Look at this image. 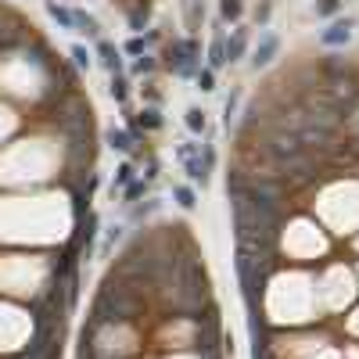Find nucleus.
Segmentation results:
<instances>
[{
    "label": "nucleus",
    "mask_w": 359,
    "mask_h": 359,
    "mask_svg": "<svg viewBox=\"0 0 359 359\" xmlns=\"http://www.w3.org/2000/svg\"><path fill=\"white\" fill-rule=\"evenodd\" d=\"M201 54V47H198V40H173L165 47V65L173 69L176 76H194L198 72V58Z\"/></svg>",
    "instance_id": "f257e3e1"
},
{
    "label": "nucleus",
    "mask_w": 359,
    "mask_h": 359,
    "mask_svg": "<svg viewBox=\"0 0 359 359\" xmlns=\"http://www.w3.org/2000/svg\"><path fill=\"white\" fill-rule=\"evenodd\" d=\"M176 162L183 165V173L194 183H201V187L209 183V173H205V165H201V144H191V140H187V144H176Z\"/></svg>",
    "instance_id": "f03ea898"
},
{
    "label": "nucleus",
    "mask_w": 359,
    "mask_h": 359,
    "mask_svg": "<svg viewBox=\"0 0 359 359\" xmlns=\"http://www.w3.org/2000/svg\"><path fill=\"white\" fill-rule=\"evenodd\" d=\"M352 19H338L334 25H327L323 33H320V43L323 47H345L349 40H352Z\"/></svg>",
    "instance_id": "7ed1b4c3"
},
{
    "label": "nucleus",
    "mask_w": 359,
    "mask_h": 359,
    "mask_svg": "<svg viewBox=\"0 0 359 359\" xmlns=\"http://www.w3.org/2000/svg\"><path fill=\"white\" fill-rule=\"evenodd\" d=\"M277 51H280V40L273 33H262V40L255 43V51H252V69H266L270 61L277 58Z\"/></svg>",
    "instance_id": "20e7f679"
},
{
    "label": "nucleus",
    "mask_w": 359,
    "mask_h": 359,
    "mask_svg": "<svg viewBox=\"0 0 359 359\" xmlns=\"http://www.w3.org/2000/svg\"><path fill=\"white\" fill-rule=\"evenodd\" d=\"M180 11H183L187 33H198L205 25V0H180Z\"/></svg>",
    "instance_id": "39448f33"
},
{
    "label": "nucleus",
    "mask_w": 359,
    "mask_h": 359,
    "mask_svg": "<svg viewBox=\"0 0 359 359\" xmlns=\"http://www.w3.org/2000/svg\"><path fill=\"white\" fill-rule=\"evenodd\" d=\"M248 51V29H233L230 40H227V65H233V61H241Z\"/></svg>",
    "instance_id": "423d86ee"
},
{
    "label": "nucleus",
    "mask_w": 359,
    "mask_h": 359,
    "mask_svg": "<svg viewBox=\"0 0 359 359\" xmlns=\"http://www.w3.org/2000/svg\"><path fill=\"white\" fill-rule=\"evenodd\" d=\"M97 54H101V65H104L108 72H112V76H119V72H122V58H119V51H115V47L108 43V40H101V43H97Z\"/></svg>",
    "instance_id": "0eeeda50"
},
{
    "label": "nucleus",
    "mask_w": 359,
    "mask_h": 359,
    "mask_svg": "<svg viewBox=\"0 0 359 359\" xmlns=\"http://www.w3.org/2000/svg\"><path fill=\"white\" fill-rule=\"evenodd\" d=\"M223 65H227V36L216 33V40L209 47V69L216 72V69H223Z\"/></svg>",
    "instance_id": "6e6552de"
},
{
    "label": "nucleus",
    "mask_w": 359,
    "mask_h": 359,
    "mask_svg": "<svg viewBox=\"0 0 359 359\" xmlns=\"http://www.w3.org/2000/svg\"><path fill=\"white\" fill-rule=\"evenodd\" d=\"M72 22H76V29H80V33H86V36H101V25H97V19H93V14H86V11H72Z\"/></svg>",
    "instance_id": "1a4fd4ad"
},
{
    "label": "nucleus",
    "mask_w": 359,
    "mask_h": 359,
    "mask_svg": "<svg viewBox=\"0 0 359 359\" xmlns=\"http://www.w3.org/2000/svg\"><path fill=\"white\" fill-rule=\"evenodd\" d=\"M108 144H112L115 151H130L133 144H140V140H137L133 133H126V130H115V126H112V130H108Z\"/></svg>",
    "instance_id": "9d476101"
},
{
    "label": "nucleus",
    "mask_w": 359,
    "mask_h": 359,
    "mask_svg": "<svg viewBox=\"0 0 359 359\" xmlns=\"http://www.w3.org/2000/svg\"><path fill=\"white\" fill-rule=\"evenodd\" d=\"M47 11H51V19H54L61 29H76V22H72V11H69V8H61L58 0H47Z\"/></svg>",
    "instance_id": "9b49d317"
},
{
    "label": "nucleus",
    "mask_w": 359,
    "mask_h": 359,
    "mask_svg": "<svg viewBox=\"0 0 359 359\" xmlns=\"http://www.w3.org/2000/svg\"><path fill=\"white\" fill-rule=\"evenodd\" d=\"M148 187H151V180H130L126 191H122V205H137V198L148 194Z\"/></svg>",
    "instance_id": "f8f14e48"
},
{
    "label": "nucleus",
    "mask_w": 359,
    "mask_h": 359,
    "mask_svg": "<svg viewBox=\"0 0 359 359\" xmlns=\"http://www.w3.org/2000/svg\"><path fill=\"white\" fill-rule=\"evenodd\" d=\"M183 122H187V130L198 133V137L209 130V119H205V112H201V108H187V119H183Z\"/></svg>",
    "instance_id": "ddd939ff"
},
{
    "label": "nucleus",
    "mask_w": 359,
    "mask_h": 359,
    "mask_svg": "<svg viewBox=\"0 0 359 359\" xmlns=\"http://www.w3.org/2000/svg\"><path fill=\"white\" fill-rule=\"evenodd\" d=\"M220 14H223V22H241L244 0H220Z\"/></svg>",
    "instance_id": "4468645a"
},
{
    "label": "nucleus",
    "mask_w": 359,
    "mask_h": 359,
    "mask_svg": "<svg viewBox=\"0 0 359 359\" xmlns=\"http://www.w3.org/2000/svg\"><path fill=\"white\" fill-rule=\"evenodd\" d=\"M137 119H140V126H144V130H162V115H159V108H154V104L151 108H140Z\"/></svg>",
    "instance_id": "2eb2a0df"
},
{
    "label": "nucleus",
    "mask_w": 359,
    "mask_h": 359,
    "mask_svg": "<svg viewBox=\"0 0 359 359\" xmlns=\"http://www.w3.org/2000/svg\"><path fill=\"white\" fill-rule=\"evenodd\" d=\"M148 14H151V8L144 4V0H140V4L130 11V29H133V33H140V29L148 25Z\"/></svg>",
    "instance_id": "dca6fc26"
},
{
    "label": "nucleus",
    "mask_w": 359,
    "mask_h": 359,
    "mask_svg": "<svg viewBox=\"0 0 359 359\" xmlns=\"http://www.w3.org/2000/svg\"><path fill=\"white\" fill-rule=\"evenodd\" d=\"M173 198H176L180 209H194V205H198V201H194V191H191V187H183V183L173 187Z\"/></svg>",
    "instance_id": "f3484780"
},
{
    "label": "nucleus",
    "mask_w": 359,
    "mask_h": 359,
    "mask_svg": "<svg viewBox=\"0 0 359 359\" xmlns=\"http://www.w3.org/2000/svg\"><path fill=\"white\" fill-rule=\"evenodd\" d=\"M108 93H112V97H115L119 104H122V101L130 97V83L122 80V72H119V76H112V86H108Z\"/></svg>",
    "instance_id": "a211bd4d"
},
{
    "label": "nucleus",
    "mask_w": 359,
    "mask_h": 359,
    "mask_svg": "<svg viewBox=\"0 0 359 359\" xmlns=\"http://www.w3.org/2000/svg\"><path fill=\"white\" fill-rule=\"evenodd\" d=\"M194 80H198V90H205V93H212L216 90V72L205 65V69H198L194 72Z\"/></svg>",
    "instance_id": "6ab92c4d"
},
{
    "label": "nucleus",
    "mask_w": 359,
    "mask_h": 359,
    "mask_svg": "<svg viewBox=\"0 0 359 359\" xmlns=\"http://www.w3.org/2000/svg\"><path fill=\"white\" fill-rule=\"evenodd\" d=\"M130 180H133V165H130V162H122V165L115 169V183H112V194H115V191H122V187H126Z\"/></svg>",
    "instance_id": "aec40b11"
},
{
    "label": "nucleus",
    "mask_w": 359,
    "mask_h": 359,
    "mask_svg": "<svg viewBox=\"0 0 359 359\" xmlns=\"http://www.w3.org/2000/svg\"><path fill=\"white\" fill-rule=\"evenodd\" d=\"M154 36H133V40H126V54H133V58H140L148 51V43H151Z\"/></svg>",
    "instance_id": "412c9836"
},
{
    "label": "nucleus",
    "mask_w": 359,
    "mask_h": 359,
    "mask_svg": "<svg viewBox=\"0 0 359 359\" xmlns=\"http://www.w3.org/2000/svg\"><path fill=\"white\" fill-rule=\"evenodd\" d=\"M341 11V0H316V14L320 19H331V14Z\"/></svg>",
    "instance_id": "4be33fe9"
},
{
    "label": "nucleus",
    "mask_w": 359,
    "mask_h": 359,
    "mask_svg": "<svg viewBox=\"0 0 359 359\" xmlns=\"http://www.w3.org/2000/svg\"><path fill=\"white\" fill-rule=\"evenodd\" d=\"M72 58H76V65H80V69H90V65H93V61H90V51H86L83 43L72 47Z\"/></svg>",
    "instance_id": "5701e85b"
},
{
    "label": "nucleus",
    "mask_w": 359,
    "mask_h": 359,
    "mask_svg": "<svg viewBox=\"0 0 359 359\" xmlns=\"http://www.w3.org/2000/svg\"><path fill=\"white\" fill-rule=\"evenodd\" d=\"M133 72H137V76H148V72H154V58H148V54H140V58L133 61Z\"/></svg>",
    "instance_id": "b1692460"
},
{
    "label": "nucleus",
    "mask_w": 359,
    "mask_h": 359,
    "mask_svg": "<svg viewBox=\"0 0 359 359\" xmlns=\"http://www.w3.org/2000/svg\"><path fill=\"white\" fill-rule=\"evenodd\" d=\"M119 238H122V227H112V230H108V238H104V255L112 252V244H115Z\"/></svg>",
    "instance_id": "393cba45"
}]
</instances>
